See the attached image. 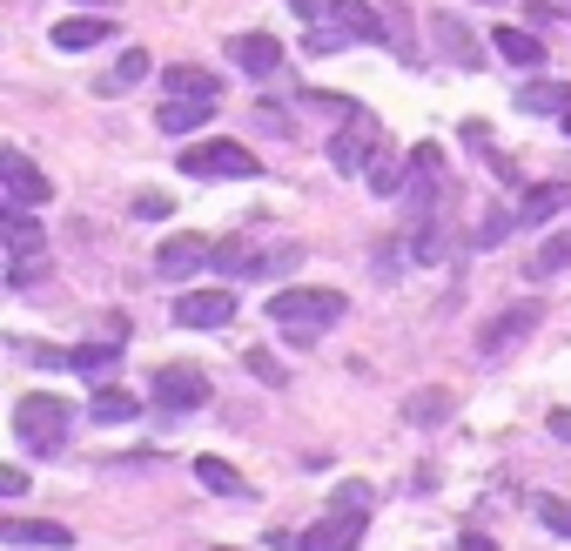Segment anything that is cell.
Instances as JSON below:
<instances>
[{"mask_svg":"<svg viewBox=\"0 0 571 551\" xmlns=\"http://www.w3.org/2000/svg\"><path fill=\"white\" fill-rule=\"evenodd\" d=\"M0 235H8V256H14V283H34V276H41V249H48L34 209H8L0 216Z\"/></svg>","mask_w":571,"mask_h":551,"instance_id":"obj_8","label":"cell"},{"mask_svg":"<svg viewBox=\"0 0 571 551\" xmlns=\"http://www.w3.org/2000/svg\"><path fill=\"white\" fill-rule=\"evenodd\" d=\"M531 511H538V525H545V531L571 538V498H558V491H538V498H531Z\"/></svg>","mask_w":571,"mask_h":551,"instance_id":"obj_28","label":"cell"},{"mask_svg":"<svg viewBox=\"0 0 571 551\" xmlns=\"http://www.w3.org/2000/svg\"><path fill=\"white\" fill-rule=\"evenodd\" d=\"M397 256H404V243H384V249H376V256H370L376 276H397Z\"/></svg>","mask_w":571,"mask_h":551,"instance_id":"obj_38","label":"cell"},{"mask_svg":"<svg viewBox=\"0 0 571 551\" xmlns=\"http://www.w3.org/2000/svg\"><path fill=\"white\" fill-rule=\"evenodd\" d=\"M564 8H571V0H564Z\"/></svg>","mask_w":571,"mask_h":551,"instance_id":"obj_46","label":"cell"},{"mask_svg":"<svg viewBox=\"0 0 571 551\" xmlns=\"http://www.w3.org/2000/svg\"><path fill=\"white\" fill-rule=\"evenodd\" d=\"M202 262H215V243H209V235H169V243L156 249V276H162V283H188Z\"/></svg>","mask_w":571,"mask_h":551,"instance_id":"obj_9","label":"cell"},{"mask_svg":"<svg viewBox=\"0 0 571 551\" xmlns=\"http://www.w3.org/2000/svg\"><path fill=\"white\" fill-rule=\"evenodd\" d=\"M370 162H376V114L357 108L350 122L330 135V169H336V175H363Z\"/></svg>","mask_w":571,"mask_h":551,"instance_id":"obj_7","label":"cell"},{"mask_svg":"<svg viewBox=\"0 0 571 551\" xmlns=\"http://www.w3.org/2000/svg\"><path fill=\"white\" fill-rule=\"evenodd\" d=\"M209 551H236V544H209Z\"/></svg>","mask_w":571,"mask_h":551,"instance_id":"obj_44","label":"cell"},{"mask_svg":"<svg viewBox=\"0 0 571 551\" xmlns=\"http://www.w3.org/2000/svg\"><path fill=\"white\" fill-rule=\"evenodd\" d=\"M148 397H156L162 417H196V411L209 404V377H202L196 364H162L156 383H148Z\"/></svg>","mask_w":571,"mask_h":551,"instance_id":"obj_4","label":"cell"},{"mask_svg":"<svg viewBox=\"0 0 571 551\" xmlns=\"http://www.w3.org/2000/svg\"><path fill=\"white\" fill-rule=\"evenodd\" d=\"M564 203H571V188H564V182H538V188H524V203H518V222H524V229H538V222H551Z\"/></svg>","mask_w":571,"mask_h":551,"instance_id":"obj_19","label":"cell"},{"mask_svg":"<svg viewBox=\"0 0 571 551\" xmlns=\"http://www.w3.org/2000/svg\"><path fill=\"white\" fill-rule=\"evenodd\" d=\"M457 551H498V538H491V531H464V538H457Z\"/></svg>","mask_w":571,"mask_h":551,"instance_id":"obj_40","label":"cell"},{"mask_svg":"<svg viewBox=\"0 0 571 551\" xmlns=\"http://www.w3.org/2000/svg\"><path fill=\"white\" fill-rule=\"evenodd\" d=\"M558 122H564V135H571V108H564V114H558Z\"/></svg>","mask_w":571,"mask_h":551,"instance_id":"obj_43","label":"cell"},{"mask_svg":"<svg viewBox=\"0 0 571 551\" xmlns=\"http://www.w3.org/2000/svg\"><path fill=\"white\" fill-rule=\"evenodd\" d=\"M215 74L209 68H162V95H209Z\"/></svg>","mask_w":571,"mask_h":551,"instance_id":"obj_29","label":"cell"},{"mask_svg":"<svg viewBox=\"0 0 571 551\" xmlns=\"http://www.w3.org/2000/svg\"><path fill=\"white\" fill-rule=\"evenodd\" d=\"M363 182H370V195H376V203H404V182H410V169H404V155H390V148H376V162L363 169Z\"/></svg>","mask_w":571,"mask_h":551,"instance_id":"obj_18","label":"cell"},{"mask_svg":"<svg viewBox=\"0 0 571 551\" xmlns=\"http://www.w3.org/2000/svg\"><path fill=\"white\" fill-rule=\"evenodd\" d=\"M564 269H571V229H564V235H545V243L524 256V276H531V283H545V276H564Z\"/></svg>","mask_w":571,"mask_h":551,"instance_id":"obj_21","label":"cell"},{"mask_svg":"<svg viewBox=\"0 0 571 551\" xmlns=\"http://www.w3.org/2000/svg\"><path fill=\"white\" fill-rule=\"evenodd\" d=\"M545 323V303H511V309H498L484 330H477V357L484 364H498V357H511V350Z\"/></svg>","mask_w":571,"mask_h":551,"instance_id":"obj_5","label":"cell"},{"mask_svg":"<svg viewBox=\"0 0 571 551\" xmlns=\"http://www.w3.org/2000/svg\"><path fill=\"white\" fill-rule=\"evenodd\" d=\"M417 262H444V229H424V235H417Z\"/></svg>","mask_w":571,"mask_h":551,"instance_id":"obj_37","label":"cell"},{"mask_svg":"<svg viewBox=\"0 0 571 551\" xmlns=\"http://www.w3.org/2000/svg\"><path fill=\"white\" fill-rule=\"evenodd\" d=\"M148 74H156V61H148V48H122V61H114V74L101 82V95H128V88H141Z\"/></svg>","mask_w":571,"mask_h":551,"instance_id":"obj_25","label":"cell"},{"mask_svg":"<svg viewBox=\"0 0 571 551\" xmlns=\"http://www.w3.org/2000/svg\"><path fill=\"white\" fill-rule=\"evenodd\" d=\"M256 262H262V256L243 249V243H215V269H222V276H256Z\"/></svg>","mask_w":571,"mask_h":551,"instance_id":"obj_31","label":"cell"},{"mask_svg":"<svg viewBox=\"0 0 571 551\" xmlns=\"http://www.w3.org/2000/svg\"><path fill=\"white\" fill-rule=\"evenodd\" d=\"M511 222H518V216H505V209H491V216H484V222L471 229V243H477V249H498L505 235H511Z\"/></svg>","mask_w":571,"mask_h":551,"instance_id":"obj_32","label":"cell"},{"mask_svg":"<svg viewBox=\"0 0 571 551\" xmlns=\"http://www.w3.org/2000/svg\"><path fill=\"white\" fill-rule=\"evenodd\" d=\"M491 41H498V54H505L511 68H545V41H538L531 27H498Z\"/></svg>","mask_w":571,"mask_h":551,"instance_id":"obj_23","label":"cell"},{"mask_svg":"<svg viewBox=\"0 0 571 551\" xmlns=\"http://www.w3.org/2000/svg\"><path fill=\"white\" fill-rule=\"evenodd\" d=\"M296 262H302V249H296V243H283V249H270V256L256 262V276H289Z\"/></svg>","mask_w":571,"mask_h":551,"instance_id":"obj_36","label":"cell"},{"mask_svg":"<svg viewBox=\"0 0 571 551\" xmlns=\"http://www.w3.org/2000/svg\"><path fill=\"white\" fill-rule=\"evenodd\" d=\"M175 162H182V175H196V182H256L262 175L256 148H243V142H196V148H182Z\"/></svg>","mask_w":571,"mask_h":551,"instance_id":"obj_3","label":"cell"},{"mask_svg":"<svg viewBox=\"0 0 571 551\" xmlns=\"http://www.w3.org/2000/svg\"><path fill=\"white\" fill-rule=\"evenodd\" d=\"M21 491H27V470L8 464V470H0V498H21Z\"/></svg>","mask_w":571,"mask_h":551,"instance_id":"obj_39","label":"cell"},{"mask_svg":"<svg viewBox=\"0 0 571 551\" xmlns=\"http://www.w3.org/2000/svg\"><path fill=\"white\" fill-rule=\"evenodd\" d=\"M0 538H8L14 551H67V544H74V531L54 525V518H8V525H0Z\"/></svg>","mask_w":571,"mask_h":551,"instance_id":"obj_12","label":"cell"},{"mask_svg":"<svg viewBox=\"0 0 571 551\" xmlns=\"http://www.w3.org/2000/svg\"><path fill=\"white\" fill-rule=\"evenodd\" d=\"M48 41H54L61 54H88V48L114 41V27H108V14H67V21H54Z\"/></svg>","mask_w":571,"mask_h":551,"instance_id":"obj_13","label":"cell"},{"mask_svg":"<svg viewBox=\"0 0 571 551\" xmlns=\"http://www.w3.org/2000/svg\"><path fill=\"white\" fill-rule=\"evenodd\" d=\"M82 8H114V0H82Z\"/></svg>","mask_w":571,"mask_h":551,"instance_id":"obj_42","label":"cell"},{"mask_svg":"<svg viewBox=\"0 0 571 551\" xmlns=\"http://www.w3.org/2000/svg\"><path fill=\"white\" fill-rule=\"evenodd\" d=\"M545 424H551V438H558V444H571V411H551Z\"/></svg>","mask_w":571,"mask_h":551,"instance_id":"obj_41","label":"cell"},{"mask_svg":"<svg viewBox=\"0 0 571 551\" xmlns=\"http://www.w3.org/2000/svg\"><path fill=\"white\" fill-rule=\"evenodd\" d=\"M228 61H236L243 74H256V82H270V74L283 68V41H270V34H236V41H228Z\"/></svg>","mask_w":571,"mask_h":551,"instance_id":"obj_15","label":"cell"},{"mask_svg":"<svg viewBox=\"0 0 571 551\" xmlns=\"http://www.w3.org/2000/svg\"><path fill=\"white\" fill-rule=\"evenodd\" d=\"M222 108V88H209V95H175V101H162V135H188V128H202L209 114Z\"/></svg>","mask_w":571,"mask_h":551,"instance_id":"obj_14","label":"cell"},{"mask_svg":"<svg viewBox=\"0 0 571 551\" xmlns=\"http://www.w3.org/2000/svg\"><path fill=\"white\" fill-rule=\"evenodd\" d=\"M169 209H175V195H162V188H141V195H135V216H141V222H162Z\"/></svg>","mask_w":571,"mask_h":551,"instance_id":"obj_35","label":"cell"},{"mask_svg":"<svg viewBox=\"0 0 571 551\" xmlns=\"http://www.w3.org/2000/svg\"><path fill=\"white\" fill-rule=\"evenodd\" d=\"M363 544V518L357 511H330V518H316L310 531L296 538V551H357Z\"/></svg>","mask_w":571,"mask_h":551,"instance_id":"obj_11","label":"cell"},{"mask_svg":"<svg viewBox=\"0 0 571 551\" xmlns=\"http://www.w3.org/2000/svg\"><path fill=\"white\" fill-rule=\"evenodd\" d=\"M450 411H457L450 390H410V397H404V424H417V430H437Z\"/></svg>","mask_w":571,"mask_h":551,"instance_id":"obj_20","label":"cell"},{"mask_svg":"<svg viewBox=\"0 0 571 551\" xmlns=\"http://www.w3.org/2000/svg\"><path fill=\"white\" fill-rule=\"evenodd\" d=\"M350 317V296L343 290H276L270 296V323L289 336V343H316L330 323Z\"/></svg>","mask_w":571,"mask_h":551,"instance_id":"obj_1","label":"cell"},{"mask_svg":"<svg viewBox=\"0 0 571 551\" xmlns=\"http://www.w3.org/2000/svg\"><path fill=\"white\" fill-rule=\"evenodd\" d=\"M323 21H336L350 41H384V14L370 8V0H330V14Z\"/></svg>","mask_w":571,"mask_h":551,"instance_id":"obj_16","label":"cell"},{"mask_svg":"<svg viewBox=\"0 0 571 551\" xmlns=\"http://www.w3.org/2000/svg\"><path fill=\"white\" fill-rule=\"evenodd\" d=\"M135 411H141V404L128 397L122 383H95V404H88V417H95V424H128Z\"/></svg>","mask_w":571,"mask_h":551,"instance_id":"obj_26","label":"cell"},{"mask_svg":"<svg viewBox=\"0 0 571 551\" xmlns=\"http://www.w3.org/2000/svg\"><path fill=\"white\" fill-rule=\"evenodd\" d=\"M310 54H336V48H350V34H343L336 21H323V27H310V41H302Z\"/></svg>","mask_w":571,"mask_h":551,"instance_id":"obj_34","label":"cell"},{"mask_svg":"<svg viewBox=\"0 0 571 551\" xmlns=\"http://www.w3.org/2000/svg\"><path fill=\"white\" fill-rule=\"evenodd\" d=\"M0 203H8V209H41V203H54V182L27 162V148H0Z\"/></svg>","mask_w":571,"mask_h":551,"instance_id":"obj_6","label":"cell"},{"mask_svg":"<svg viewBox=\"0 0 571 551\" xmlns=\"http://www.w3.org/2000/svg\"><path fill=\"white\" fill-rule=\"evenodd\" d=\"M431 34H437L444 61H457V68H477V61H484V48L471 41V27L457 21V14H431Z\"/></svg>","mask_w":571,"mask_h":551,"instance_id":"obj_17","label":"cell"},{"mask_svg":"<svg viewBox=\"0 0 571 551\" xmlns=\"http://www.w3.org/2000/svg\"><path fill=\"white\" fill-rule=\"evenodd\" d=\"M243 364H249V377H256V383H270V390H283V383H289V370H283V364L270 357V350H249Z\"/></svg>","mask_w":571,"mask_h":551,"instance_id":"obj_33","label":"cell"},{"mask_svg":"<svg viewBox=\"0 0 571 551\" xmlns=\"http://www.w3.org/2000/svg\"><path fill=\"white\" fill-rule=\"evenodd\" d=\"M511 101H518V114H564L571 108V82H524Z\"/></svg>","mask_w":571,"mask_h":551,"instance_id":"obj_22","label":"cell"},{"mask_svg":"<svg viewBox=\"0 0 571 551\" xmlns=\"http://www.w3.org/2000/svg\"><path fill=\"white\" fill-rule=\"evenodd\" d=\"M196 485L215 491V498H249V485L236 478V464H222V457H196Z\"/></svg>","mask_w":571,"mask_h":551,"instance_id":"obj_27","label":"cell"},{"mask_svg":"<svg viewBox=\"0 0 571 551\" xmlns=\"http://www.w3.org/2000/svg\"><path fill=\"white\" fill-rule=\"evenodd\" d=\"M484 8H498V0H484Z\"/></svg>","mask_w":571,"mask_h":551,"instance_id":"obj_45","label":"cell"},{"mask_svg":"<svg viewBox=\"0 0 571 551\" xmlns=\"http://www.w3.org/2000/svg\"><path fill=\"white\" fill-rule=\"evenodd\" d=\"M67 430H74V404L67 397H21L14 404V438L34 457H54L67 444Z\"/></svg>","mask_w":571,"mask_h":551,"instance_id":"obj_2","label":"cell"},{"mask_svg":"<svg viewBox=\"0 0 571 551\" xmlns=\"http://www.w3.org/2000/svg\"><path fill=\"white\" fill-rule=\"evenodd\" d=\"M114 364H122V343H82L74 350V377H95V383H114Z\"/></svg>","mask_w":571,"mask_h":551,"instance_id":"obj_24","label":"cell"},{"mask_svg":"<svg viewBox=\"0 0 571 551\" xmlns=\"http://www.w3.org/2000/svg\"><path fill=\"white\" fill-rule=\"evenodd\" d=\"M175 323L182 330H228V323H236V296H228V290H188L175 303Z\"/></svg>","mask_w":571,"mask_h":551,"instance_id":"obj_10","label":"cell"},{"mask_svg":"<svg viewBox=\"0 0 571 551\" xmlns=\"http://www.w3.org/2000/svg\"><path fill=\"white\" fill-rule=\"evenodd\" d=\"M370 504H376V491H370L363 478H343V485L330 491V511H357V518H370Z\"/></svg>","mask_w":571,"mask_h":551,"instance_id":"obj_30","label":"cell"}]
</instances>
